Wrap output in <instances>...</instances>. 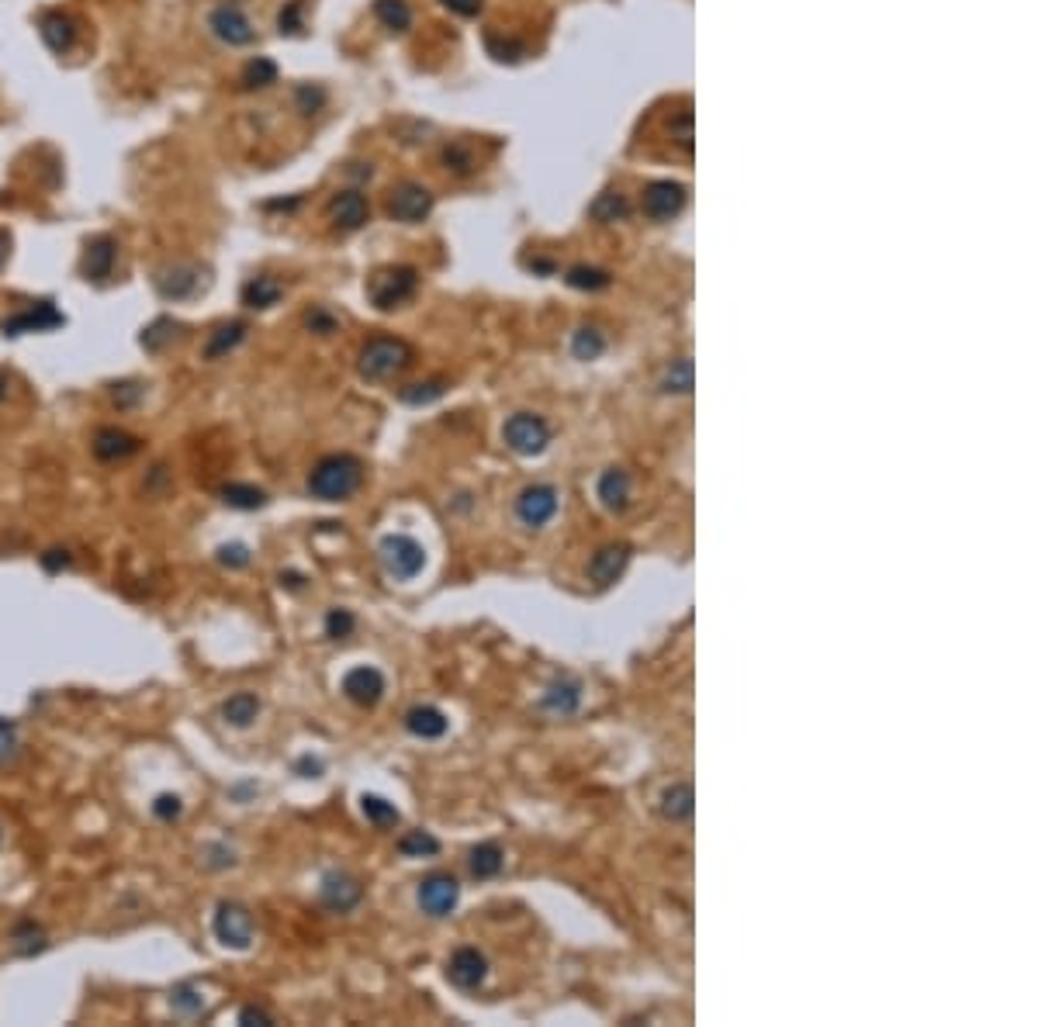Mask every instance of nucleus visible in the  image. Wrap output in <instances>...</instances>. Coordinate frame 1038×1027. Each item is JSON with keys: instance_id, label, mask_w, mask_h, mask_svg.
Listing matches in <instances>:
<instances>
[{"instance_id": "f257e3e1", "label": "nucleus", "mask_w": 1038, "mask_h": 1027, "mask_svg": "<svg viewBox=\"0 0 1038 1027\" xmlns=\"http://www.w3.org/2000/svg\"><path fill=\"white\" fill-rule=\"evenodd\" d=\"M364 485V464L350 453L323 456L309 474V491L318 502H347Z\"/></svg>"}, {"instance_id": "f03ea898", "label": "nucleus", "mask_w": 1038, "mask_h": 1027, "mask_svg": "<svg viewBox=\"0 0 1038 1027\" xmlns=\"http://www.w3.org/2000/svg\"><path fill=\"white\" fill-rule=\"evenodd\" d=\"M149 280H153V291L163 301L180 304V301H195L198 295L208 291V284H212V271H208V266L198 263V260H163Z\"/></svg>"}, {"instance_id": "7ed1b4c3", "label": "nucleus", "mask_w": 1038, "mask_h": 1027, "mask_svg": "<svg viewBox=\"0 0 1038 1027\" xmlns=\"http://www.w3.org/2000/svg\"><path fill=\"white\" fill-rule=\"evenodd\" d=\"M204 32L222 49H250L257 46V25L239 0H218L204 14Z\"/></svg>"}, {"instance_id": "20e7f679", "label": "nucleus", "mask_w": 1038, "mask_h": 1027, "mask_svg": "<svg viewBox=\"0 0 1038 1027\" xmlns=\"http://www.w3.org/2000/svg\"><path fill=\"white\" fill-rule=\"evenodd\" d=\"M364 291L377 312H395V309H402V304H409L415 298V291H420V271H415V266H405V263L382 266V271H374L367 277Z\"/></svg>"}, {"instance_id": "39448f33", "label": "nucleus", "mask_w": 1038, "mask_h": 1027, "mask_svg": "<svg viewBox=\"0 0 1038 1027\" xmlns=\"http://www.w3.org/2000/svg\"><path fill=\"white\" fill-rule=\"evenodd\" d=\"M412 347L399 336H374L364 342L361 356H357V371L364 380H391L412 364Z\"/></svg>"}, {"instance_id": "423d86ee", "label": "nucleus", "mask_w": 1038, "mask_h": 1027, "mask_svg": "<svg viewBox=\"0 0 1038 1027\" xmlns=\"http://www.w3.org/2000/svg\"><path fill=\"white\" fill-rule=\"evenodd\" d=\"M377 558H382L385 571L395 581H412L426 567V550L415 543L405 533H391L377 543Z\"/></svg>"}, {"instance_id": "0eeeda50", "label": "nucleus", "mask_w": 1038, "mask_h": 1027, "mask_svg": "<svg viewBox=\"0 0 1038 1027\" xmlns=\"http://www.w3.org/2000/svg\"><path fill=\"white\" fill-rule=\"evenodd\" d=\"M35 28H39V38L42 46L52 52V55H70L73 49L80 46V17L66 11V8H46L35 17Z\"/></svg>"}, {"instance_id": "6e6552de", "label": "nucleus", "mask_w": 1038, "mask_h": 1027, "mask_svg": "<svg viewBox=\"0 0 1038 1027\" xmlns=\"http://www.w3.org/2000/svg\"><path fill=\"white\" fill-rule=\"evenodd\" d=\"M385 212L391 222H402V225H420L429 218L433 212V190L420 180H399L391 190H388V201H385Z\"/></svg>"}, {"instance_id": "1a4fd4ad", "label": "nucleus", "mask_w": 1038, "mask_h": 1027, "mask_svg": "<svg viewBox=\"0 0 1038 1027\" xmlns=\"http://www.w3.org/2000/svg\"><path fill=\"white\" fill-rule=\"evenodd\" d=\"M118 253H122V246L111 233L90 236V239H84V250H80V260H77V274L87 284H108L111 277H115Z\"/></svg>"}, {"instance_id": "9d476101", "label": "nucleus", "mask_w": 1038, "mask_h": 1027, "mask_svg": "<svg viewBox=\"0 0 1038 1027\" xmlns=\"http://www.w3.org/2000/svg\"><path fill=\"white\" fill-rule=\"evenodd\" d=\"M66 326V315L55 309L52 298H42V301H32L25 309L11 312L8 318H0V333L8 339H17V336H28V333H52Z\"/></svg>"}, {"instance_id": "9b49d317", "label": "nucleus", "mask_w": 1038, "mask_h": 1027, "mask_svg": "<svg viewBox=\"0 0 1038 1027\" xmlns=\"http://www.w3.org/2000/svg\"><path fill=\"white\" fill-rule=\"evenodd\" d=\"M502 440H505L509 450L520 453V456H537V453L547 450V443H551V426H547L543 418L534 415V412H516V415L505 418Z\"/></svg>"}, {"instance_id": "f8f14e48", "label": "nucleus", "mask_w": 1038, "mask_h": 1027, "mask_svg": "<svg viewBox=\"0 0 1038 1027\" xmlns=\"http://www.w3.org/2000/svg\"><path fill=\"white\" fill-rule=\"evenodd\" d=\"M212 930L225 948L247 951L253 944V917H250V910L239 906V903H229V900L218 903L215 917H212Z\"/></svg>"}, {"instance_id": "ddd939ff", "label": "nucleus", "mask_w": 1038, "mask_h": 1027, "mask_svg": "<svg viewBox=\"0 0 1038 1027\" xmlns=\"http://www.w3.org/2000/svg\"><path fill=\"white\" fill-rule=\"evenodd\" d=\"M461 900V882L447 872H433L420 882V910L426 917H450Z\"/></svg>"}, {"instance_id": "4468645a", "label": "nucleus", "mask_w": 1038, "mask_h": 1027, "mask_svg": "<svg viewBox=\"0 0 1038 1027\" xmlns=\"http://www.w3.org/2000/svg\"><path fill=\"white\" fill-rule=\"evenodd\" d=\"M554 512H558V491L551 485H530V488L520 491L516 516H520L523 526L540 529V526H547L554 519Z\"/></svg>"}, {"instance_id": "2eb2a0df", "label": "nucleus", "mask_w": 1038, "mask_h": 1027, "mask_svg": "<svg viewBox=\"0 0 1038 1027\" xmlns=\"http://www.w3.org/2000/svg\"><path fill=\"white\" fill-rule=\"evenodd\" d=\"M329 222L339 228V233H357V228H364L371 222L367 198L357 187L336 190L333 201H329Z\"/></svg>"}, {"instance_id": "dca6fc26", "label": "nucleus", "mask_w": 1038, "mask_h": 1027, "mask_svg": "<svg viewBox=\"0 0 1038 1027\" xmlns=\"http://www.w3.org/2000/svg\"><path fill=\"white\" fill-rule=\"evenodd\" d=\"M361 900H364V889L347 872H329L323 886H318V903H323L329 913H350Z\"/></svg>"}, {"instance_id": "f3484780", "label": "nucleus", "mask_w": 1038, "mask_h": 1027, "mask_svg": "<svg viewBox=\"0 0 1038 1027\" xmlns=\"http://www.w3.org/2000/svg\"><path fill=\"white\" fill-rule=\"evenodd\" d=\"M343 696L353 702V706L371 710V706H377V702H382V696H385V675L377 672V668H371V664L350 668V672L343 675Z\"/></svg>"}, {"instance_id": "a211bd4d", "label": "nucleus", "mask_w": 1038, "mask_h": 1027, "mask_svg": "<svg viewBox=\"0 0 1038 1027\" xmlns=\"http://www.w3.org/2000/svg\"><path fill=\"white\" fill-rule=\"evenodd\" d=\"M488 976V959L478 948H458L447 962V979L458 989H478Z\"/></svg>"}, {"instance_id": "6ab92c4d", "label": "nucleus", "mask_w": 1038, "mask_h": 1027, "mask_svg": "<svg viewBox=\"0 0 1038 1027\" xmlns=\"http://www.w3.org/2000/svg\"><path fill=\"white\" fill-rule=\"evenodd\" d=\"M686 208V187L672 180H654L645 190V212L654 222H668Z\"/></svg>"}, {"instance_id": "aec40b11", "label": "nucleus", "mask_w": 1038, "mask_h": 1027, "mask_svg": "<svg viewBox=\"0 0 1038 1027\" xmlns=\"http://www.w3.org/2000/svg\"><path fill=\"white\" fill-rule=\"evenodd\" d=\"M247 336H250V322H242V318L218 322V326L208 333L201 356L208 360V364H215V360H225L229 353H236L242 342H247Z\"/></svg>"}, {"instance_id": "412c9836", "label": "nucleus", "mask_w": 1038, "mask_h": 1027, "mask_svg": "<svg viewBox=\"0 0 1038 1027\" xmlns=\"http://www.w3.org/2000/svg\"><path fill=\"white\" fill-rule=\"evenodd\" d=\"M142 440L139 436H132L118 426H104L93 433V456L104 464H115V461H128L132 453H139Z\"/></svg>"}, {"instance_id": "4be33fe9", "label": "nucleus", "mask_w": 1038, "mask_h": 1027, "mask_svg": "<svg viewBox=\"0 0 1038 1027\" xmlns=\"http://www.w3.org/2000/svg\"><path fill=\"white\" fill-rule=\"evenodd\" d=\"M280 298H285V284L274 274H257L242 284L239 291V301L247 304L250 312H271L274 304H280Z\"/></svg>"}, {"instance_id": "5701e85b", "label": "nucleus", "mask_w": 1038, "mask_h": 1027, "mask_svg": "<svg viewBox=\"0 0 1038 1027\" xmlns=\"http://www.w3.org/2000/svg\"><path fill=\"white\" fill-rule=\"evenodd\" d=\"M627 561H630V547H627V543L602 547L599 554L592 558V564H589V578H592L596 585H613V581L623 575Z\"/></svg>"}, {"instance_id": "b1692460", "label": "nucleus", "mask_w": 1038, "mask_h": 1027, "mask_svg": "<svg viewBox=\"0 0 1038 1027\" xmlns=\"http://www.w3.org/2000/svg\"><path fill=\"white\" fill-rule=\"evenodd\" d=\"M277 76H280V70H277V63L271 60V55H253V60L242 63V70L236 76V87L242 93H260V90L274 87Z\"/></svg>"}, {"instance_id": "393cba45", "label": "nucleus", "mask_w": 1038, "mask_h": 1027, "mask_svg": "<svg viewBox=\"0 0 1038 1027\" xmlns=\"http://www.w3.org/2000/svg\"><path fill=\"white\" fill-rule=\"evenodd\" d=\"M692 810H696V796H692V786L689 782H675L662 792L658 799V813H662V821L668 824H686L692 821Z\"/></svg>"}, {"instance_id": "a878e982", "label": "nucleus", "mask_w": 1038, "mask_h": 1027, "mask_svg": "<svg viewBox=\"0 0 1038 1027\" xmlns=\"http://www.w3.org/2000/svg\"><path fill=\"white\" fill-rule=\"evenodd\" d=\"M447 716L437 710V706H412L405 713V730L420 740H440L447 734Z\"/></svg>"}, {"instance_id": "bb28decb", "label": "nucleus", "mask_w": 1038, "mask_h": 1027, "mask_svg": "<svg viewBox=\"0 0 1038 1027\" xmlns=\"http://www.w3.org/2000/svg\"><path fill=\"white\" fill-rule=\"evenodd\" d=\"M599 502L606 505L610 512H623L630 502V474L620 471V467H610L602 471L599 478Z\"/></svg>"}, {"instance_id": "cd10ccee", "label": "nucleus", "mask_w": 1038, "mask_h": 1027, "mask_svg": "<svg viewBox=\"0 0 1038 1027\" xmlns=\"http://www.w3.org/2000/svg\"><path fill=\"white\" fill-rule=\"evenodd\" d=\"M374 17H377V25L391 35H405L415 22L409 0H374Z\"/></svg>"}, {"instance_id": "c85d7f7f", "label": "nucleus", "mask_w": 1038, "mask_h": 1027, "mask_svg": "<svg viewBox=\"0 0 1038 1027\" xmlns=\"http://www.w3.org/2000/svg\"><path fill=\"white\" fill-rule=\"evenodd\" d=\"M46 948H49V938H46V930L39 924H35V920L14 924V930H11V951H14V955L35 959V955H42Z\"/></svg>"}, {"instance_id": "c756f323", "label": "nucleus", "mask_w": 1038, "mask_h": 1027, "mask_svg": "<svg viewBox=\"0 0 1038 1027\" xmlns=\"http://www.w3.org/2000/svg\"><path fill=\"white\" fill-rule=\"evenodd\" d=\"M257 716H260V699L253 692H236L222 702V719L236 730H247Z\"/></svg>"}, {"instance_id": "7c9ffc66", "label": "nucleus", "mask_w": 1038, "mask_h": 1027, "mask_svg": "<svg viewBox=\"0 0 1038 1027\" xmlns=\"http://www.w3.org/2000/svg\"><path fill=\"white\" fill-rule=\"evenodd\" d=\"M581 702V689L578 681H554L551 689L543 692V710L554 716H572Z\"/></svg>"}, {"instance_id": "2f4dec72", "label": "nucleus", "mask_w": 1038, "mask_h": 1027, "mask_svg": "<svg viewBox=\"0 0 1038 1027\" xmlns=\"http://www.w3.org/2000/svg\"><path fill=\"white\" fill-rule=\"evenodd\" d=\"M177 333H180V326L170 315H160V318H153L149 326L142 329V336H139V347L146 350V353H163L170 342L177 339Z\"/></svg>"}, {"instance_id": "473e14b6", "label": "nucleus", "mask_w": 1038, "mask_h": 1027, "mask_svg": "<svg viewBox=\"0 0 1038 1027\" xmlns=\"http://www.w3.org/2000/svg\"><path fill=\"white\" fill-rule=\"evenodd\" d=\"M218 494H222L225 505L239 509V512H253V509L267 505V491L257 488V485H239V481H233V485H222Z\"/></svg>"}, {"instance_id": "72a5a7b5", "label": "nucleus", "mask_w": 1038, "mask_h": 1027, "mask_svg": "<svg viewBox=\"0 0 1038 1027\" xmlns=\"http://www.w3.org/2000/svg\"><path fill=\"white\" fill-rule=\"evenodd\" d=\"M502 862H505L502 848L488 841V844H478L475 851H471L467 868H471V875H475V879H496V875L502 872Z\"/></svg>"}, {"instance_id": "f704fd0d", "label": "nucleus", "mask_w": 1038, "mask_h": 1027, "mask_svg": "<svg viewBox=\"0 0 1038 1027\" xmlns=\"http://www.w3.org/2000/svg\"><path fill=\"white\" fill-rule=\"evenodd\" d=\"M447 388H450V385H447L443 377H433V380H420V385L402 388V391H399V398H402L405 405H415V409H420V405H433V402H437V398H443V394H447Z\"/></svg>"}, {"instance_id": "c9c22d12", "label": "nucleus", "mask_w": 1038, "mask_h": 1027, "mask_svg": "<svg viewBox=\"0 0 1038 1027\" xmlns=\"http://www.w3.org/2000/svg\"><path fill=\"white\" fill-rule=\"evenodd\" d=\"M361 810L367 816V824L377 827V830H388V827L399 824V810H395V803H388V799H382V796H364Z\"/></svg>"}, {"instance_id": "e433bc0d", "label": "nucleus", "mask_w": 1038, "mask_h": 1027, "mask_svg": "<svg viewBox=\"0 0 1038 1027\" xmlns=\"http://www.w3.org/2000/svg\"><path fill=\"white\" fill-rule=\"evenodd\" d=\"M399 854H405V859H433V854H440V841L429 830H409L399 841Z\"/></svg>"}, {"instance_id": "4c0bfd02", "label": "nucleus", "mask_w": 1038, "mask_h": 1027, "mask_svg": "<svg viewBox=\"0 0 1038 1027\" xmlns=\"http://www.w3.org/2000/svg\"><path fill=\"white\" fill-rule=\"evenodd\" d=\"M589 215H592L596 222H602V225L623 222V218L630 215V204H627V198H623V195H599V198L592 201V208H589Z\"/></svg>"}, {"instance_id": "58836bf2", "label": "nucleus", "mask_w": 1038, "mask_h": 1027, "mask_svg": "<svg viewBox=\"0 0 1038 1027\" xmlns=\"http://www.w3.org/2000/svg\"><path fill=\"white\" fill-rule=\"evenodd\" d=\"M170 1003H174V1011L180 1017H201L204 1014V997L195 982H180L174 993H170Z\"/></svg>"}, {"instance_id": "ea45409f", "label": "nucleus", "mask_w": 1038, "mask_h": 1027, "mask_svg": "<svg viewBox=\"0 0 1038 1027\" xmlns=\"http://www.w3.org/2000/svg\"><path fill=\"white\" fill-rule=\"evenodd\" d=\"M291 104H295L298 114L312 118V114H318V111L326 108V90L318 87V84H298V87L291 90Z\"/></svg>"}, {"instance_id": "a19ab883", "label": "nucleus", "mask_w": 1038, "mask_h": 1027, "mask_svg": "<svg viewBox=\"0 0 1038 1027\" xmlns=\"http://www.w3.org/2000/svg\"><path fill=\"white\" fill-rule=\"evenodd\" d=\"M662 391H668V394H689L692 391V360L689 356L672 360V367L665 371V380H662Z\"/></svg>"}, {"instance_id": "79ce46f5", "label": "nucleus", "mask_w": 1038, "mask_h": 1027, "mask_svg": "<svg viewBox=\"0 0 1038 1027\" xmlns=\"http://www.w3.org/2000/svg\"><path fill=\"white\" fill-rule=\"evenodd\" d=\"M301 322H305V329L315 333V336H333V333H339V315H336L333 309H326V304H312V309L301 315Z\"/></svg>"}, {"instance_id": "37998d69", "label": "nucleus", "mask_w": 1038, "mask_h": 1027, "mask_svg": "<svg viewBox=\"0 0 1038 1027\" xmlns=\"http://www.w3.org/2000/svg\"><path fill=\"white\" fill-rule=\"evenodd\" d=\"M277 32L288 38L305 32V0H288V4L277 11Z\"/></svg>"}, {"instance_id": "c03bdc74", "label": "nucleus", "mask_w": 1038, "mask_h": 1027, "mask_svg": "<svg viewBox=\"0 0 1038 1027\" xmlns=\"http://www.w3.org/2000/svg\"><path fill=\"white\" fill-rule=\"evenodd\" d=\"M564 280H568L572 288H578V291H599V288H606V284H610V274L599 271V266H572Z\"/></svg>"}, {"instance_id": "a18cd8bd", "label": "nucleus", "mask_w": 1038, "mask_h": 1027, "mask_svg": "<svg viewBox=\"0 0 1038 1027\" xmlns=\"http://www.w3.org/2000/svg\"><path fill=\"white\" fill-rule=\"evenodd\" d=\"M602 350H606V339H602V333L599 329H578L575 333V339H572V353L578 356V360H596Z\"/></svg>"}, {"instance_id": "49530a36", "label": "nucleus", "mask_w": 1038, "mask_h": 1027, "mask_svg": "<svg viewBox=\"0 0 1038 1027\" xmlns=\"http://www.w3.org/2000/svg\"><path fill=\"white\" fill-rule=\"evenodd\" d=\"M440 163H443V170H450V174H475V156H471V149L467 146H461V142H454V146H447L443 149V156H440Z\"/></svg>"}, {"instance_id": "de8ad7c7", "label": "nucleus", "mask_w": 1038, "mask_h": 1027, "mask_svg": "<svg viewBox=\"0 0 1038 1027\" xmlns=\"http://www.w3.org/2000/svg\"><path fill=\"white\" fill-rule=\"evenodd\" d=\"M146 398V385L142 380H118V385H111V402H115L122 412L136 409Z\"/></svg>"}, {"instance_id": "09e8293b", "label": "nucleus", "mask_w": 1038, "mask_h": 1027, "mask_svg": "<svg viewBox=\"0 0 1038 1027\" xmlns=\"http://www.w3.org/2000/svg\"><path fill=\"white\" fill-rule=\"evenodd\" d=\"M323 626H326L329 640H347L353 634V626H357V616L350 613V609H329Z\"/></svg>"}, {"instance_id": "8fccbe9b", "label": "nucleus", "mask_w": 1038, "mask_h": 1027, "mask_svg": "<svg viewBox=\"0 0 1038 1027\" xmlns=\"http://www.w3.org/2000/svg\"><path fill=\"white\" fill-rule=\"evenodd\" d=\"M17 751H22V734H17V723L0 716V765L14 761Z\"/></svg>"}, {"instance_id": "3c124183", "label": "nucleus", "mask_w": 1038, "mask_h": 1027, "mask_svg": "<svg viewBox=\"0 0 1038 1027\" xmlns=\"http://www.w3.org/2000/svg\"><path fill=\"white\" fill-rule=\"evenodd\" d=\"M215 558H218V564H225V567H247V564H250V547H247V543H222V547L215 550Z\"/></svg>"}, {"instance_id": "603ef678", "label": "nucleus", "mask_w": 1038, "mask_h": 1027, "mask_svg": "<svg viewBox=\"0 0 1038 1027\" xmlns=\"http://www.w3.org/2000/svg\"><path fill=\"white\" fill-rule=\"evenodd\" d=\"M153 813L160 816L163 824H174V821H180V813H184V803H180V796H174V792H163V796H157V803H153Z\"/></svg>"}, {"instance_id": "864d4df0", "label": "nucleus", "mask_w": 1038, "mask_h": 1027, "mask_svg": "<svg viewBox=\"0 0 1038 1027\" xmlns=\"http://www.w3.org/2000/svg\"><path fill=\"white\" fill-rule=\"evenodd\" d=\"M39 564H42V571H49V575H60L63 567L73 564V554H70V550L52 547V550H46V554L39 558Z\"/></svg>"}, {"instance_id": "5fc2aeb1", "label": "nucleus", "mask_w": 1038, "mask_h": 1027, "mask_svg": "<svg viewBox=\"0 0 1038 1027\" xmlns=\"http://www.w3.org/2000/svg\"><path fill=\"white\" fill-rule=\"evenodd\" d=\"M672 139L683 146V149H692V111H683L678 118L672 122Z\"/></svg>"}, {"instance_id": "6e6d98bb", "label": "nucleus", "mask_w": 1038, "mask_h": 1027, "mask_svg": "<svg viewBox=\"0 0 1038 1027\" xmlns=\"http://www.w3.org/2000/svg\"><path fill=\"white\" fill-rule=\"evenodd\" d=\"M239 1024H247V1027H271L274 1017L263 1011V1006H242V1011H239Z\"/></svg>"}, {"instance_id": "4d7b16f0", "label": "nucleus", "mask_w": 1038, "mask_h": 1027, "mask_svg": "<svg viewBox=\"0 0 1038 1027\" xmlns=\"http://www.w3.org/2000/svg\"><path fill=\"white\" fill-rule=\"evenodd\" d=\"M447 11H454L461 17H475L482 11V0H440Z\"/></svg>"}, {"instance_id": "13d9d810", "label": "nucleus", "mask_w": 1038, "mask_h": 1027, "mask_svg": "<svg viewBox=\"0 0 1038 1027\" xmlns=\"http://www.w3.org/2000/svg\"><path fill=\"white\" fill-rule=\"evenodd\" d=\"M295 772H301V778H318V775H323V761H315V757H301L298 765H295Z\"/></svg>"}, {"instance_id": "bf43d9fd", "label": "nucleus", "mask_w": 1038, "mask_h": 1027, "mask_svg": "<svg viewBox=\"0 0 1038 1027\" xmlns=\"http://www.w3.org/2000/svg\"><path fill=\"white\" fill-rule=\"evenodd\" d=\"M301 204V198H274V201H263V212H295Z\"/></svg>"}, {"instance_id": "052dcab7", "label": "nucleus", "mask_w": 1038, "mask_h": 1027, "mask_svg": "<svg viewBox=\"0 0 1038 1027\" xmlns=\"http://www.w3.org/2000/svg\"><path fill=\"white\" fill-rule=\"evenodd\" d=\"M8 242H11V239H8V233H4V228H0V271H4V263H8Z\"/></svg>"}, {"instance_id": "680f3d73", "label": "nucleus", "mask_w": 1038, "mask_h": 1027, "mask_svg": "<svg viewBox=\"0 0 1038 1027\" xmlns=\"http://www.w3.org/2000/svg\"><path fill=\"white\" fill-rule=\"evenodd\" d=\"M280 585H288V588H301V575H280Z\"/></svg>"}, {"instance_id": "e2e57ef3", "label": "nucleus", "mask_w": 1038, "mask_h": 1027, "mask_svg": "<svg viewBox=\"0 0 1038 1027\" xmlns=\"http://www.w3.org/2000/svg\"><path fill=\"white\" fill-rule=\"evenodd\" d=\"M4 398H8V377L0 374V402H4Z\"/></svg>"}]
</instances>
